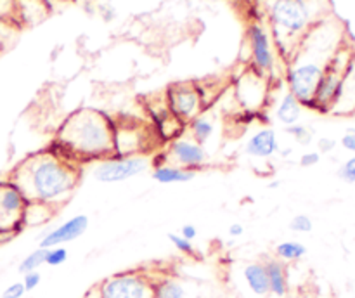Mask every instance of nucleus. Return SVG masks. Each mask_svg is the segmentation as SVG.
Returning a JSON list of instances; mask_svg holds the SVG:
<instances>
[{
    "instance_id": "obj_1",
    "label": "nucleus",
    "mask_w": 355,
    "mask_h": 298,
    "mask_svg": "<svg viewBox=\"0 0 355 298\" xmlns=\"http://www.w3.org/2000/svg\"><path fill=\"white\" fill-rule=\"evenodd\" d=\"M347 28L335 14L319 21L300 40L293 55L286 61L288 90L304 107H312L315 90L329 61L347 40Z\"/></svg>"
},
{
    "instance_id": "obj_2",
    "label": "nucleus",
    "mask_w": 355,
    "mask_h": 298,
    "mask_svg": "<svg viewBox=\"0 0 355 298\" xmlns=\"http://www.w3.org/2000/svg\"><path fill=\"white\" fill-rule=\"evenodd\" d=\"M80 163L59 149L38 151L21 159L7 179L23 193L26 201L59 208L68 203L80 184Z\"/></svg>"
},
{
    "instance_id": "obj_3",
    "label": "nucleus",
    "mask_w": 355,
    "mask_h": 298,
    "mask_svg": "<svg viewBox=\"0 0 355 298\" xmlns=\"http://www.w3.org/2000/svg\"><path fill=\"white\" fill-rule=\"evenodd\" d=\"M55 149L76 163L107 158L114 155V123L103 111H75L59 127Z\"/></svg>"
},
{
    "instance_id": "obj_4",
    "label": "nucleus",
    "mask_w": 355,
    "mask_h": 298,
    "mask_svg": "<svg viewBox=\"0 0 355 298\" xmlns=\"http://www.w3.org/2000/svg\"><path fill=\"white\" fill-rule=\"evenodd\" d=\"M331 12V0H269L267 16L277 49L284 62L293 55L302 38Z\"/></svg>"
},
{
    "instance_id": "obj_5",
    "label": "nucleus",
    "mask_w": 355,
    "mask_h": 298,
    "mask_svg": "<svg viewBox=\"0 0 355 298\" xmlns=\"http://www.w3.org/2000/svg\"><path fill=\"white\" fill-rule=\"evenodd\" d=\"M355 54V45L350 38H347L342 44V47L336 51L333 59L329 61L328 68H326L324 75H322L321 82H319L318 90H315L314 100H312L311 109L319 111V113H331V107L335 104L336 96H338L340 85L343 82L347 69H349L350 61H352Z\"/></svg>"
},
{
    "instance_id": "obj_6",
    "label": "nucleus",
    "mask_w": 355,
    "mask_h": 298,
    "mask_svg": "<svg viewBox=\"0 0 355 298\" xmlns=\"http://www.w3.org/2000/svg\"><path fill=\"white\" fill-rule=\"evenodd\" d=\"M151 158L146 155L118 156L111 155L107 158L97 159L92 163L90 175L101 184H118L142 175L151 166Z\"/></svg>"
},
{
    "instance_id": "obj_7",
    "label": "nucleus",
    "mask_w": 355,
    "mask_h": 298,
    "mask_svg": "<svg viewBox=\"0 0 355 298\" xmlns=\"http://www.w3.org/2000/svg\"><path fill=\"white\" fill-rule=\"evenodd\" d=\"M97 290L101 298H155L153 277L141 270H127L106 277Z\"/></svg>"
},
{
    "instance_id": "obj_8",
    "label": "nucleus",
    "mask_w": 355,
    "mask_h": 298,
    "mask_svg": "<svg viewBox=\"0 0 355 298\" xmlns=\"http://www.w3.org/2000/svg\"><path fill=\"white\" fill-rule=\"evenodd\" d=\"M26 204V198L9 179L0 180V241L14 238L23 231Z\"/></svg>"
},
{
    "instance_id": "obj_9",
    "label": "nucleus",
    "mask_w": 355,
    "mask_h": 298,
    "mask_svg": "<svg viewBox=\"0 0 355 298\" xmlns=\"http://www.w3.org/2000/svg\"><path fill=\"white\" fill-rule=\"evenodd\" d=\"M250 45L252 69L267 76L276 68V51L272 47V37L262 23H252L246 31Z\"/></svg>"
},
{
    "instance_id": "obj_10",
    "label": "nucleus",
    "mask_w": 355,
    "mask_h": 298,
    "mask_svg": "<svg viewBox=\"0 0 355 298\" xmlns=\"http://www.w3.org/2000/svg\"><path fill=\"white\" fill-rule=\"evenodd\" d=\"M166 100L170 113L186 123L203 111V94L194 83H173L166 92Z\"/></svg>"
},
{
    "instance_id": "obj_11",
    "label": "nucleus",
    "mask_w": 355,
    "mask_h": 298,
    "mask_svg": "<svg viewBox=\"0 0 355 298\" xmlns=\"http://www.w3.org/2000/svg\"><path fill=\"white\" fill-rule=\"evenodd\" d=\"M163 163H170V165L198 172L208 163V151L205 146L198 144L193 139H173L166 148L165 155H163Z\"/></svg>"
},
{
    "instance_id": "obj_12",
    "label": "nucleus",
    "mask_w": 355,
    "mask_h": 298,
    "mask_svg": "<svg viewBox=\"0 0 355 298\" xmlns=\"http://www.w3.org/2000/svg\"><path fill=\"white\" fill-rule=\"evenodd\" d=\"M89 229V217L83 213L73 215L68 220L59 224L58 227L51 229L40 238L42 248H54V246H62L66 243H71L78 239L80 236L85 234Z\"/></svg>"
},
{
    "instance_id": "obj_13",
    "label": "nucleus",
    "mask_w": 355,
    "mask_h": 298,
    "mask_svg": "<svg viewBox=\"0 0 355 298\" xmlns=\"http://www.w3.org/2000/svg\"><path fill=\"white\" fill-rule=\"evenodd\" d=\"M267 76L260 75L255 69L243 76L236 87V97L246 111H259L267 97Z\"/></svg>"
},
{
    "instance_id": "obj_14",
    "label": "nucleus",
    "mask_w": 355,
    "mask_h": 298,
    "mask_svg": "<svg viewBox=\"0 0 355 298\" xmlns=\"http://www.w3.org/2000/svg\"><path fill=\"white\" fill-rule=\"evenodd\" d=\"M279 139L272 127H263L253 132L245 144V152L250 158L270 159L279 152Z\"/></svg>"
},
{
    "instance_id": "obj_15",
    "label": "nucleus",
    "mask_w": 355,
    "mask_h": 298,
    "mask_svg": "<svg viewBox=\"0 0 355 298\" xmlns=\"http://www.w3.org/2000/svg\"><path fill=\"white\" fill-rule=\"evenodd\" d=\"M148 137L142 128L130 125V127L118 128L114 125V155L134 156L144 152Z\"/></svg>"
},
{
    "instance_id": "obj_16",
    "label": "nucleus",
    "mask_w": 355,
    "mask_h": 298,
    "mask_svg": "<svg viewBox=\"0 0 355 298\" xmlns=\"http://www.w3.org/2000/svg\"><path fill=\"white\" fill-rule=\"evenodd\" d=\"M335 116H355V54L350 61L343 82L340 85L338 96L331 107V113Z\"/></svg>"
},
{
    "instance_id": "obj_17",
    "label": "nucleus",
    "mask_w": 355,
    "mask_h": 298,
    "mask_svg": "<svg viewBox=\"0 0 355 298\" xmlns=\"http://www.w3.org/2000/svg\"><path fill=\"white\" fill-rule=\"evenodd\" d=\"M51 12L52 7L44 0H16L14 21L17 26H35L42 23Z\"/></svg>"
},
{
    "instance_id": "obj_18",
    "label": "nucleus",
    "mask_w": 355,
    "mask_h": 298,
    "mask_svg": "<svg viewBox=\"0 0 355 298\" xmlns=\"http://www.w3.org/2000/svg\"><path fill=\"white\" fill-rule=\"evenodd\" d=\"M198 172L194 170H186L182 166H177V165H170V163H163L158 161L153 165L151 170V179L156 180L159 184H186L191 182V180L196 179Z\"/></svg>"
},
{
    "instance_id": "obj_19",
    "label": "nucleus",
    "mask_w": 355,
    "mask_h": 298,
    "mask_svg": "<svg viewBox=\"0 0 355 298\" xmlns=\"http://www.w3.org/2000/svg\"><path fill=\"white\" fill-rule=\"evenodd\" d=\"M302 109H304V106L300 104V100H298L290 90H286V92L281 96V99L277 100L276 107H274V116H276V120L279 121L281 125L290 127V125L298 123V120H300L302 116Z\"/></svg>"
},
{
    "instance_id": "obj_20",
    "label": "nucleus",
    "mask_w": 355,
    "mask_h": 298,
    "mask_svg": "<svg viewBox=\"0 0 355 298\" xmlns=\"http://www.w3.org/2000/svg\"><path fill=\"white\" fill-rule=\"evenodd\" d=\"M263 265H266L267 277H269L270 293L279 298L286 297L288 290H290V283H288V270L284 262L274 256V258H267Z\"/></svg>"
},
{
    "instance_id": "obj_21",
    "label": "nucleus",
    "mask_w": 355,
    "mask_h": 298,
    "mask_svg": "<svg viewBox=\"0 0 355 298\" xmlns=\"http://www.w3.org/2000/svg\"><path fill=\"white\" fill-rule=\"evenodd\" d=\"M243 276H245L246 284H248L250 291L257 297H267L270 293L269 288V277H267V270L263 262H250L243 269Z\"/></svg>"
},
{
    "instance_id": "obj_22",
    "label": "nucleus",
    "mask_w": 355,
    "mask_h": 298,
    "mask_svg": "<svg viewBox=\"0 0 355 298\" xmlns=\"http://www.w3.org/2000/svg\"><path fill=\"white\" fill-rule=\"evenodd\" d=\"M153 291L155 298H187V288L182 281L172 276H163L158 279L153 277Z\"/></svg>"
},
{
    "instance_id": "obj_23",
    "label": "nucleus",
    "mask_w": 355,
    "mask_h": 298,
    "mask_svg": "<svg viewBox=\"0 0 355 298\" xmlns=\"http://www.w3.org/2000/svg\"><path fill=\"white\" fill-rule=\"evenodd\" d=\"M54 215H55V208L49 207V204H44V203H33V201H28L26 208H24V217H23L24 229L47 224L49 220H52Z\"/></svg>"
},
{
    "instance_id": "obj_24",
    "label": "nucleus",
    "mask_w": 355,
    "mask_h": 298,
    "mask_svg": "<svg viewBox=\"0 0 355 298\" xmlns=\"http://www.w3.org/2000/svg\"><path fill=\"white\" fill-rule=\"evenodd\" d=\"M274 255L284 263L298 262L307 255V246L300 241H281L274 248Z\"/></svg>"
},
{
    "instance_id": "obj_25",
    "label": "nucleus",
    "mask_w": 355,
    "mask_h": 298,
    "mask_svg": "<svg viewBox=\"0 0 355 298\" xmlns=\"http://www.w3.org/2000/svg\"><path fill=\"white\" fill-rule=\"evenodd\" d=\"M189 134L191 139L198 144L205 146L215 134V123L205 114H200L194 120L189 121Z\"/></svg>"
},
{
    "instance_id": "obj_26",
    "label": "nucleus",
    "mask_w": 355,
    "mask_h": 298,
    "mask_svg": "<svg viewBox=\"0 0 355 298\" xmlns=\"http://www.w3.org/2000/svg\"><path fill=\"white\" fill-rule=\"evenodd\" d=\"M45 256H47V248H42V246H38L37 249H33L31 253H28V255L21 260L17 270H19L21 274L31 272V270H38L42 265H45Z\"/></svg>"
},
{
    "instance_id": "obj_27",
    "label": "nucleus",
    "mask_w": 355,
    "mask_h": 298,
    "mask_svg": "<svg viewBox=\"0 0 355 298\" xmlns=\"http://www.w3.org/2000/svg\"><path fill=\"white\" fill-rule=\"evenodd\" d=\"M286 134H290L300 146H309L314 139V130L305 123H295L286 127Z\"/></svg>"
},
{
    "instance_id": "obj_28",
    "label": "nucleus",
    "mask_w": 355,
    "mask_h": 298,
    "mask_svg": "<svg viewBox=\"0 0 355 298\" xmlns=\"http://www.w3.org/2000/svg\"><path fill=\"white\" fill-rule=\"evenodd\" d=\"M166 238H168V241L172 243L173 248H175L177 252L182 253V255H187V256L196 255V249H194L193 241H187L186 238H182L180 234H175V232H168Z\"/></svg>"
},
{
    "instance_id": "obj_29",
    "label": "nucleus",
    "mask_w": 355,
    "mask_h": 298,
    "mask_svg": "<svg viewBox=\"0 0 355 298\" xmlns=\"http://www.w3.org/2000/svg\"><path fill=\"white\" fill-rule=\"evenodd\" d=\"M314 229V222L309 215L298 213L295 215L290 220V231L298 232V234H305V232H311Z\"/></svg>"
},
{
    "instance_id": "obj_30",
    "label": "nucleus",
    "mask_w": 355,
    "mask_h": 298,
    "mask_svg": "<svg viewBox=\"0 0 355 298\" xmlns=\"http://www.w3.org/2000/svg\"><path fill=\"white\" fill-rule=\"evenodd\" d=\"M68 260V249L62 246H54V248H47V256H45V265L59 267Z\"/></svg>"
},
{
    "instance_id": "obj_31",
    "label": "nucleus",
    "mask_w": 355,
    "mask_h": 298,
    "mask_svg": "<svg viewBox=\"0 0 355 298\" xmlns=\"http://www.w3.org/2000/svg\"><path fill=\"white\" fill-rule=\"evenodd\" d=\"M336 175L342 182L355 184V155L340 165V168L336 170Z\"/></svg>"
},
{
    "instance_id": "obj_32",
    "label": "nucleus",
    "mask_w": 355,
    "mask_h": 298,
    "mask_svg": "<svg viewBox=\"0 0 355 298\" xmlns=\"http://www.w3.org/2000/svg\"><path fill=\"white\" fill-rule=\"evenodd\" d=\"M14 16H16V0H0V19L16 24Z\"/></svg>"
},
{
    "instance_id": "obj_33",
    "label": "nucleus",
    "mask_w": 355,
    "mask_h": 298,
    "mask_svg": "<svg viewBox=\"0 0 355 298\" xmlns=\"http://www.w3.org/2000/svg\"><path fill=\"white\" fill-rule=\"evenodd\" d=\"M23 286L26 291H33L35 288H38V284L42 283V274L38 270H31V272L23 274Z\"/></svg>"
},
{
    "instance_id": "obj_34",
    "label": "nucleus",
    "mask_w": 355,
    "mask_h": 298,
    "mask_svg": "<svg viewBox=\"0 0 355 298\" xmlns=\"http://www.w3.org/2000/svg\"><path fill=\"white\" fill-rule=\"evenodd\" d=\"M24 293H26V290H24L23 283L17 281V283L9 284V286L2 291V298H23Z\"/></svg>"
},
{
    "instance_id": "obj_35",
    "label": "nucleus",
    "mask_w": 355,
    "mask_h": 298,
    "mask_svg": "<svg viewBox=\"0 0 355 298\" xmlns=\"http://www.w3.org/2000/svg\"><path fill=\"white\" fill-rule=\"evenodd\" d=\"M16 28L17 24L6 19H0V47H2L7 40H10V37L14 35V30H16Z\"/></svg>"
},
{
    "instance_id": "obj_36",
    "label": "nucleus",
    "mask_w": 355,
    "mask_h": 298,
    "mask_svg": "<svg viewBox=\"0 0 355 298\" xmlns=\"http://www.w3.org/2000/svg\"><path fill=\"white\" fill-rule=\"evenodd\" d=\"M319 161H321V152L319 151H307L300 156V166H304V168L315 166Z\"/></svg>"
},
{
    "instance_id": "obj_37",
    "label": "nucleus",
    "mask_w": 355,
    "mask_h": 298,
    "mask_svg": "<svg viewBox=\"0 0 355 298\" xmlns=\"http://www.w3.org/2000/svg\"><path fill=\"white\" fill-rule=\"evenodd\" d=\"M340 144L343 146V149H347V151L354 152V155H355V128L354 127L347 128V132L343 134Z\"/></svg>"
},
{
    "instance_id": "obj_38",
    "label": "nucleus",
    "mask_w": 355,
    "mask_h": 298,
    "mask_svg": "<svg viewBox=\"0 0 355 298\" xmlns=\"http://www.w3.org/2000/svg\"><path fill=\"white\" fill-rule=\"evenodd\" d=\"M336 148V141L331 137H321L318 141L319 152H331Z\"/></svg>"
},
{
    "instance_id": "obj_39",
    "label": "nucleus",
    "mask_w": 355,
    "mask_h": 298,
    "mask_svg": "<svg viewBox=\"0 0 355 298\" xmlns=\"http://www.w3.org/2000/svg\"><path fill=\"white\" fill-rule=\"evenodd\" d=\"M182 238H186L187 241H194V239L198 238V229L194 227L193 224H184L182 227H180V232H179Z\"/></svg>"
},
{
    "instance_id": "obj_40",
    "label": "nucleus",
    "mask_w": 355,
    "mask_h": 298,
    "mask_svg": "<svg viewBox=\"0 0 355 298\" xmlns=\"http://www.w3.org/2000/svg\"><path fill=\"white\" fill-rule=\"evenodd\" d=\"M243 234H245V225L241 222H234V224L229 225V236L231 238H239Z\"/></svg>"
},
{
    "instance_id": "obj_41",
    "label": "nucleus",
    "mask_w": 355,
    "mask_h": 298,
    "mask_svg": "<svg viewBox=\"0 0 355 298\" xmlns=\"http://www.w3.org/2000/svg\"><path fill=\"white\" fill-rule=\"evenodd\" d=\"M85 298H101L99 297V290H97V288H92V290H90L89 293L85 295Z\"/></svg>"
},
{
    "instance_id": "obj_42",
    "label": "nucleus",
    "mask_w": 355,
    "mask_h": 298,
    "mask_svg": "<svg viewBox=\"0 0 355 298\" xmlns=\"http://www.w3.org/2000/svg\"><path fill=\"white\" fill-rule=\"evenodd\" d=\"M291 152H293V149L286 148V149H279V152H277V155H281V156H290Z\"/></svg>"
},
{
    "instance_id": "obj_43",
    "label": "nucleus",
    "mask_w": 355,
    "mask_h": 298,
    "mask_svg": "<svg viewBox=\"0 0 355 298\" xmlns=\"http://www.w3.org/2000/svg\"><path fill=\"white\" fill-rule=\"evenodd\" d=\"M44 2H47L49 6H51L52 9H54V7L58 6V3H61V2H66V0H44Z\"/></svg>"
}]
</instances>
